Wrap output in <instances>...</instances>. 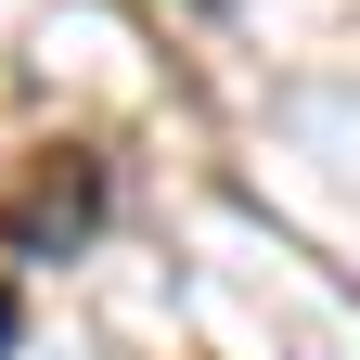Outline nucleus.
I'll list each match as a JSON object with an SVG mask.
<instances>
[{"label":"nucleus","mask_w":360,"mask_h":360,"mask_svg":"<svg viewBox=\"0 0 360 360\" xmlns=\"http://www.w3.org/2000/svg\"><path fill=\"white\" fill-rule=\"evenodd\" d=\"M90 206H103V180H90V167H52V180L13 206V232H26V245H52V232H77Z\"/></svg>","instance_id":"1"}]
</instances>
